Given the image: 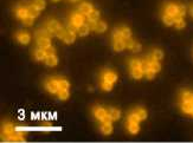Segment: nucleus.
Masks as SVG:
<instances>
[{
	"mask_svg": "<svg viewBox=\"0 0 193 143\" xmlns=\"http://www.w3.org/2000/svg\"><path fill=\"white\" fill-rule=\"evenodd\" d=\"M45 88L50 94H57L59 91V84H58V79H49L45 83Z\"/></svg>",
	"mask_w": 193,
	"mask_h": 143,
	"instance_id": "obj_1",
	"label": "nucleus"
},
{
	"mask_svg": "<svg viewBox=\"0 0 193 143\" xmlns=\"http://www.w3.org/2000/svg\"><path fill=\"white\" fill-rule=\"evenodd\" d=\"M102 80H107V82H110V83H115L118 80V75L110 70H107L102 73Z\"/></svg>",
	"mask_w": 193,
	"mask_h": 143,
	"instance_id": "obj_2",
	"label": "nucleus"
},
{
	"mask_svg": "<svg viewBox=\"0 0 193 143\" xmlns=\"http://www.w3.org/2000/svg\"><path fill=\"white\" fill-rule=\"evenodd\" d=\"M71 24H74L75 26H81V25H83L84 24V14H82V13H74L72 15H71Z\"/></svg>",
	"mask_w": 193,
	"mask_h": 143,
	"instance_id": "obj_3",
	"label": "nucleus"
},
{
	"mask_svg": "<svg viewBox=\"0 0 193 143\" xmlns=\"http://www.w3.org/2000/svg\"><path fill=\"white\" fill-rule=\"evenodd\" d=\"M17 40L23 45H26L30 43V40H31V37H30V34L27 32H25V31H22V32H18L17 33Z\"/></svg>",
	"mask_w": 193,
	"mask_h": 143,
	"instance_id": "obj_4",
	"label": "nucleus"
},
{
	"mask_svg": "<svg viewBox=\"0 0 193 143\" xmlns=\"http://www.w3.org/2000/svg\"><path fill=\"white\" fill-rule=\"evenodd\" d=\"M2 134L6 135V136H7V140H9V137H11V136H13V135L16 134L14 125L11 124V123H6V124L2 127ZM7 140H6V142H7Z\"/></svg>",
	"mask_w": 193,
	"mask_h": 143,
	"instance_id": "obj_5",
	"label": "nucleus"
},
{
	"mask_svg": "<svg viewBox=\"0 0 193 143\" xmlns=\"http://www.w3.org/2000/svg\"><path fill=\"white\" fill-rule=\"evenodd\" d=\"M147 60H148V63H149L150 70H153V71H155V72H159L161 70V64L159 63V60L154 59V58L152 57V55L147 57Z\"/></svg>",
	"mask_w": 193,
	"mask_h": 143,
	"instance_id": "obj_6",
	"label": "nucleus"
},
{
	"mask_svg": "<svg viewBox=\"0 0 193 143\" xmlns=\"http://www.w3.org/2000/svg\"><path fill=\"white\" fill-rule=\"evenodd\" d=\"M107 114H108V111L106 110V109H103L102 107H95V108H94V116L96 117L98 121H101Z\"/></svg>",
	"mask_w": 193,
	"mask_h": 143,
	"instance_id": "obj_7",
	"label": "nucleus"
},
{
	"mask_svg": "<svg viewBox=\"0 0 193 143\" xmlns=\"http://www.w3.org/2000/svg\"><path fill=\"white\" fill-rule=\"evenodd\" d=\"M93 10H94V7H93V5L90 2H82L81 6H79V12L82 14H84V15H88Z\"/></svg>",
	"mask_w": 193,
	"mask_h": 143,
	"instance_id": "obj_8",
	"label": "nucleus"
},
{
	"mask_svg": "<svg viewBox=\"0 0 193 143\" xmlns=\"http://www.w3.org/2000/svg\"><path fill=\"white\" fill-rule=\"evenodd\" d=\"M62 40L64 42L65 44H72V43L76 40V33L71 32V31H69V30H66V33H65L64 38H63Z\"/></svg>",
	"mask_w": 193,
	"mask_h": 143,
	"instance_id": "obj_9",
	"label": "nucleus"
},
{
	"mask_svg": "<svg viewBox=\"0 0 193 143\" xmlns=\"http://www.w3.org/2000/svg\"><path fill=\"white\" fill-rule=\"evenodd\" d=\"M51 36H54V34L50 32L47 29L38 30L37 32L34 33V37H36V39H40V38H50Z\"/></svg>",
	"mask_w": 193,
	"mask_h": 143,
	"instance_id": "obj_10",
	"label": "nucleus"
},
{
	"mask_svg": "<svg viewBox=\"0 0 193 143\" xmlns=\"http://www.w3.org/2000/svg\"><path fill=\"white\" fill-rule=\"evenodd\" d=\"M59 27H61V25H59V22H57V20H50V22H47V24H46V29L52 33L54 36Z\"/></svg>",
	"mask_w": 193,
	"mask_h": 143,
	"instance_id": "obj_11",
	"label": "nucleus"
},
{
	"mask_svg": "<svg viewBox=\"0 0 193 143\" xmlns=\"http://www.w3.org/2000/svg\"><path fill=\"white\" fill-rule=\"evenodd\" d=\"M180 107H181V110L185 114H191L193 110V104L191 100H182Z\"/></svg>",
	"mask_w": 193,
	"mask_h": 143,
	"instance_id": "obj_12",
	"label": "nucleus"
},
{
	"mask_svg": "<svg viewBox=\"0 0 193 143\" xmlns=\"http://www.w3.org/2000/svg\"><path fill=\"white\" fill-rule=\"evenodd\" d=\"M165 13H166V14H170L172 17L177 15V13H178V5L168 4V5L165 7Z\"/></svg>",
	"mask_w": 193,
	"mask_h": 143,
	"instance_id": "obj_13",
	"label": "nucleus"
},
{
	"mask_svg": "<svg viewBox=\"0 0 193 143\" xmlns=\"http://www.w3.org/2000/svg\"><path fill=\"white\" fill-rule=\"evenodd\" d=\"M37 45L39 49L45 50L46 47L51 46V40H50V38H40V39H37Z\"/></svg>",
	"mask_w": 193,
	"mask_h": 143,
	"instance_id": "obj_14",
	"label": "nucleus"
},
{
	"mask_svg": "<svg viewBox=\"0 0 193 143\" xmlns=\"http://www.w3.org/2000/svg\"><path fill=\"white\" fill-rule=\"evenodd\" d=\"M89 32H90V29L88 27L86 24H83V25L78 26V29H77V34L79 37H86V36L89 34Z\"/></svg>",
	"mask_w": 193,
	"mask_h": 143,
	"instance_id": "obj_15",
	"label": "nucleus"
},
{
	"mask_svg": "<svg viewBox=\"0 0 193 143\" xmlns=\"http://www.w3.org/2000/svg\"><path fill=\"white\" fill-rule=\"evenodd\" d=\"M16 15H17V18H19V19H25L27 15H29V12H27V7H19V9H17L16 10Z\"/></svg>",
	"mask_w": 193,
	"mask_h": 143,
	"instance_id": "obj_16",
	"label": "nucleus"
},
{
	"mask_svg": "<svg viewBox=\"0 0 193 143\" xmlns=\"http://www.w3.org/2000/svg\"><path fill=\"white\" fill-rule=\"evenodd\" d=\"M130 75H132V77L134 79H141L143 77L145 72L140 67H136V69H130Z\"/></svg>",
	"mask_w": 193,
	"mask_h": 143,
	"instance_id": "obj_17",
	"label": "nucleus"
},
{
	"mask_svg": "<svg viewBox=\"0 0 193 143\" xmlns=\"http://www.w3.org/2000/svg\"><path fill=\"white\" fill-rule=\"evenodd\" d=\"M45 64L47 66H56L58 64V58L56 57V55L54 56H47L46 58H45Z\"/></svg>",
	"mask_w": 193,
	"mask_h": 143,
	"instance_id": "obj_18",
	"label": "nucleus"
},
{
	"mask_svg": "<svg viewBox=\"0 0 193 143\" xmlns=\"http://www.w3.org/2000/svg\"><path fill=\"white\" fill-rule=\"evenodd\" d=\"M101 131H102V134H104V135H110L113 132V125H111V123H102Z\"/></svg>",
	"mask_w": 193,
	"mask_h": 143,
	"instance_id": "obj_19",
	"label": "nucleus"
},
{
	"mask_svg": "<svg viewBox=\"0 0 193 143\" xmlns=\"http://www.w3.org/2000/svg\"><path fill=\"white\" fill-rule=\"evenodd\" d=\"M107 30V24L104 22H101V20H97L96 26H95V32L97 33H103Z\"/></svg>",
	"mask_w": 193,
	"mask_h": 143,
	"instance_id": "obj_20",
	"label": "nucleus"
},
{
	"mask_svg": "<svg viewBox=\"0 0 193 143\" xmlns=\"http://www.w3.org/2000/svg\"><path fill=\"white\" fill-rule=\"evenodd\" d=\"M108 111V114L110 115V117L113 118V121H118V118L121 117V112H120V110H118V109H115V108H110Z\"/></svg>",
	"mask_w": 193,
	"mask_h": 143,
	"instance_id": "obj_21",
	"label": "nucleus"
},
{
	"mask_svg": "<svg viewBox=\"0 0 193 143\" xmlns=\"http://www.w3.org/2000/svg\"><path fill=\"white\" fill-rule=\"evenodd\" d=\"M113 49H114V51H116V52H121V51H123V50L126 49V46H125V43H123V40L113 42Z\"/></svg>",
	"mask_w": 193,
	"mask_h": 143,
	"instance_id": "obj_22",
	"label": "nucleus"
},
{
	"mask_svg": "<svg viewBox=\"0 0 193 143\" xmlns=\"http://www.w3.org/2000/svg\"><path fill=\"white\" fill-rule=\"evenodd\" d=\"M118 30H120V32H121V34H122L123 39L132 38V31H130L129 27H127V26H122V27H120Z\"/></svg>",
	"mask_w": 193,
	"mask_h": 143,
	"instance_id": "obj_23",
	"label": "nucleus"
},
{
	"mask_svg": "<svg viewBox=\"0 0 193 143\" xmlns=\"http://www.w3.org/2000/svg\"><path fill=\"white\" fill-rule=\"evenodd\" d=\"M27 12H29V15H30V17H32V18H37V17H38V15H39V10H38V9H37V7H36V6H34V5H31V6H29V7H27Z\"/></svg>",
	"mask_w": 193,
	"mask_h": 143,
	"instance_id": "obj_24",
	"label": "nucleus"
},
{
	"mask_svg": "<svg viewBox=\"0 0 193 143\" xmlns=\"http://www.w3.org/2000/svg\"><path fill=\"white\" fill-rule=\"evenodd\" d=\"M34 57H36V59H37V60H45V58H46L45 50H43V49H38V50H36V52H34Z\"/></svg>",
	"mask_w": 193,
	"mask_h": 143,
	"instance_id": "obj_25",
	"label": "nucleus"
},
{
	"mask_svg": "<svg viewBox=\"0 0 193 143\" xmlns=\"http://www.w3.org/2000/svg\"><path fill=\"white\" fill-rule=\"evenodd\" d=\"M134 112L139 116L140 121H143V120H146L147 118V111L145 110V109H142V108H136Z\"/></svg>",
	"mask_w": 193,
	"mask_h": 143,
	"instance_id": "obj_26",
	"label": "nucleus"
},
{
	"mask_svg": "<svg viewBox=\"0 0 193 143\" xmlns=\"http://www.w3.org/2000/svg\"><path fill=\"white\" fill-rule=\"evenodd\" d=\"M88 20H93V22H97L98 19H100V11H97V10H93V11L90 12L88 15Z\"/></svg>",
	"mask_w": 193,
	"mask_h": 143,
	"instance_id": "obj_27",
	"label": "nucleus"
},
{
	"mask_svg": "<svg viewBox=\"0 0 193 143\" xmlns=\"http://www.w3.org/2000/svg\"><path fill=\"white\" fill-rule=\"evenodd\" d=\"M162 22H163V24L165 25H167V26H172L173 24H174V18L172 17V15H170V14H163L162 15Z\"/></svg>",
	"mask_w": 193,
	"mask_h": 143,
	"instance_id": "obj_28",
	"label": "nucleus"
},
{
	"mask_svg": "<svg viewBox=\"0 0 193 143\" xmlns=\"http://www.w3.org/2000/svg\"><path fill=\"white\" fill-rule=\"evenodd\" d=\"M140 130V127H139V123H128V131L133 135L138 134Z\"/></svg>",
	"mask_w": 193,
	"mask_h": 143,
	"instance_id": "obj_29",
	"label": "nucleus"
},
{
	"mask_svg": "<svg viewBox=\"0 0 193 143\" xmlns=\"http://www.w3.org/2000/svg\"><path fill=\"white\" fill-rule=\"evenodd\" d=\"M57 95H58V98L62 99V100L68 99V98H69V96H70V94H69V89H65V90H59V91L57 92Z\"/></svg>",
	"mask_w": 193,
	"mask_h": 143,
	"instance_id": "obj_30",
	"label": "nucleus"
},
{
	"mask_svg": "<svg viewBox=\"0 0 193 143\" xmlns=\"http://www.w3.org/2000/svg\"><path fill=\"white\" fill-rule=\"evenodd\" d=\"M152 57L154 58V59H156V60H161L162 58H163V52L159 50V49H155L153 52H152Z\"/></svg>",
	"mask_w": 193,
	"mask_h": 143,
	"instance_id": "obj_31",
	"label": "nucleus"
},
{
	"mask_svg": "<svg viewBox=\"0 0 193 143\" xmlns=\"http://www.w3.org/2000/svg\"><path fill=\"white\" fill-rule=\"evenodd\" d=\"M101 88H102V90H104V91H111L113 83L107 82V80H102V82H101Z\"/></svg>",
	"mask_w": 193,
	"mask_h": 143,
	"instance_id": "obj_32",
	"label": "nucleus"
},
{
	"mask_svg": "<svg viewBox=\"0 0 193 143\" xmlns=\"http://www.w3.org/2000/svg\"><path fill=\"white\" fill-rule=\"evenodd\" d=\"M58 84H59V90H65L70 88V83L66 79H58Z\"/></svg>",
	"mask_w": 193,
	"mask_h": 143,
	"instance_id": "obj_33",
	"label": "nucleus"
},
{
	"mask_svg": "<svg viewBox=\"0 0 193 143\" xmlns=\"http://www.w3.org/2000/svg\"><path fill=\"white\" fill-rule=\"evenodd\" d=\"M33 5L39 10V11H42L45 9V6H46V4H45V1L44 0H34L33 1Z\"/></svg>",
	"mask_w": 193,
	"mask_h": 143,
	"instance_id": "obj_34",
	"label": "nucleus"
},
{
	"mask_svg": "<svg viewBox=\"0 0 193 143\" xmlns=\"http://www.w3.org/2000/svg\"><path fill=\"white\" fill-rule=\"evenodd\" d=\"M118 40H123V37L120 32V30L116 29L114 32H113V42H118Z\"/></svg>",
	"mask_w": 193,
	"mask_h": 143,
	"instance_id": "obj_35",
	"label": "nucleus"
},
{
	"mask_svg": "<svg viewBox=\"0 0 193 143\" xmlns=\"http://www.w3.org/2000/svg\"><path fill=\"white\" fill-rule=\"evenodd\" d=\"M139 122H140L139 116H138L135 112H132V114H129L128 123H139Z\"/></svg>",
	"mask_w": 193,
	"mask_h": 143,
	"instance_id": "obj_36",
	"label": "nucleus"
},
{
	"mask_svg": "<svg viewBox=\"0 0 193 143\" xmlns=\"http://www.w3.org/2000/svg\"><path fill=\"white\" fill-rule=\"evenodd\" d=\"M193 97V94L190 91H182L181 94V99L182 100H191Z\"/></svg>",
	"mask_w": 193,
	"mask_h": 143,
	"instance_id": "obj_37",
	"label": "nucleus"
},
{
	"mask_svg": "<svg viewBox=\"0 0 193 143\" xmlns=\"http://www.w3.org/2000/svg\"><path fill=\"white\" fill-rule=\"evenodd\" d=\"M140 69H141L143 72H146V71L149 69V63H148L147 58H146V59H143V60H141V65H140Z\"/></svg>",
	"mask_w": 193,
	"mask_h": 143,
	"instance_id": "obj_38",
	"label": "nucleus"
},
{
	"mask_svg": "<svg viewBox=\"0 0 193 143\" xmlns=\"http://www.w3.org/2000/svg\"><path fill=\"white\" fill-rule=\"evenodd\" d=\"M65 33H66V30L62 29V27H59V29L56 31L54 36H56V37H58L59 39H63V38H64V36H65Z\"/></svg>",
	"mask_w": 193,
	"mask_h": 143,
	"instance_id": "obj_39",
	"label": "nucleus"
},
{
	"mask_svg": "<svg viewBox=\"0 0 193 143\" xmlns=\"http://www.w3.org/2000/svg\"><path fill=\"white\" fill-rule=\"evenodd\" d=\"M140 65H141V60H139V59H132L129 63L130 69H136V67H140Z\"/></svg>",
	"mask_w": 193,
	"mask_h": 143,
	"instance_id": "obj_40",
	"label": "nucleus"
},
{
	"mask_svg": "<svg viewBox=\"0 0 193 143\" xmlns=\"http://www.w3.org/2000/svg\"><path fill=\"white\" fill-rule=\"evenodd\" d=\"M123 43H125V46L127 47V49H130L132 50V47H133V45H134V40L132 39V38H127V39H123Z\"/></svg>",
	"mask_w": 193,
	"mask_h": 143,
	"instance_id": "obj_41",
	"label": "nucleus"
},
{
	"mask_svg": "<svg viewBox=\"0 0 193 143\" xmlns=\"http://www.w3.org/2000/svg\"><path fill=\"white\" fill-rule=\"evenodd\" d=\"M34 22V18L32 17H30V15H27L25 19H23V22H24V25H26V26H31Z\"/></svg>",
	"mask_w": 193,
	"mask_h": 143,
	"instance_id": "obj_42",
	"label": "nucleus"
},
{
	"mask_svg": "<svg viewBox=\"0 0 193 143\" xmlns=\"http://www.w3.org/2000/svg\"><path fill=\"white\" fill-rule=\"evenodd\" d=\"M155 71H153V70H150V69H148L146 72H145V76H146V78L147 79H153V78L155 77Z\"/></svg>",
	"mask_w": 193,
	"mask_h": 143,
	"instance_id": "obj_43",
	"label": "nucleus"
},
{
	"mask_svg": "<svg viewBox=\"0 0 193 143\" xmlns=\"http://www.w3.org/2000/svg\"><path fill=\"white\" fill-rule=\"evenodd\" d=\"M174 26H175V29H177V30H182V29L186 26V22H185V20L182 19V20H180V22H174Z\"/></svg>",
	"mask_w": 193,
	"mask_h": 143,
	"instance_id": "obj_44",
	"label": "nucleus"
},
{
	"mask_svg": "<svg viewBox=\"0 0 193 143\" xmlns=\"http://www.w3.org/2000/svg\"><path fill=\"white\" fill-rule=\"evenodd\" d=\"M177 14H179V15H181V17H185V14H186V9H185L184 5H178V13H177Z\"/></svg>",
	"mask_w": 193,
	"mask_h": 143,
	"instance_id": "obj_45",
	"label": "nucleus"
},
{
	"mask_svg": "<svg viewBox=\"0 0 193 143\" xmlns=\"http://www.w3.org/2000/svg\"><path fill=\"white\" fill-rule=\"evenodd\" d=\"M141 49H142L141 44L138 43V42H135L134 45H133V47H132V51H133V52H140V51H141Z\"/></svg>",
	"mask_w": 193,
	"mask_h": 143,
	"instance_id": "obj_46",
	"label": "nucleus"
},
{
	"mask_svg": "<svg viewBox=\"0 0 193 143\" xmlns=\"http://www.w3.org/2000/svg\"><path fill=\"white\" fill-rule=\"evenodd\" d=\"M45 53H46V57L47 56H54L56 53V50H54L52 46H49V47L45 49Z\"/></svg>",
	"mask_w": 193,
	"mask_h": 143,
	"instance_id": "obj_47",
	"label": "nucleus"
},
{
	"mask_svg": "<svg viewBox=\"0 0 193 143\" xmlns=\"http://www.w3.org/2000/svg\"><path fill=\"white\" fill-rule=\"evenodd\" d=\"M111 121H113V118L110 117V115H109V114H107V115H106V116L101 120L102 123H111Z\"/></svg>",
	"mask_w": 193,
	"mask_h": 143,
	"instance_id": "obj_48",
	"label": "nucleus"
},
{
	"mask_svg": "<svg viewBox=\"0 0 193 143\" xmlns=\"http://www.w3.org/2000/svg\"><path fill=\"white\" fill-rule=\"evenodd\" d=\"M88 27L90 29V31H95V26H96V22H93V20H89L88 22Z\"/></svg>",
	"mask_w": 193,
	"mask_h": 143,
	"instance_id": "obj_49",
	"label": "nucleus"
},
{
	"mask_svg": "<svg viewBox=\"0 0 193 143\" xmlns=\"http://www.w3.org/2000/svg\"><path fill=\"white\" fill-rule=\"evenodd\" d=\"M173 18H174V22H180V20H182V19H184V17H181V15H179V14H177V15H174Z\"/></svg>",
	"mask_w": 193,
	"mask_h": 143,
	"instance_id": "obj_50",
	"label": "nucleus"
},
{
	"mask_svg": "<svg viewBox=\"0 0 193 143\" xmlns=\"http://www.w3.org/2000/svg\"><path fill=\"white\" fill-rule=\"evenodd\" d=\"M190 13H191V15L193 17V6L191 7V10H190Z\"/></svg>",
	"mask_w": 193,
	"mask_h": 143,
	"instance_id": "obj_51",
	"label": "nucleus"
},
{
	"mask_svg": "<svg viewBox=\"0 0 193 143\" xmlns=\"http://www.w3.org/2000/svg\"><path fill=\"white\" fill-rule=\"evenodd\" d=\"M70 1H78V0H70Z\"/></svg>",
	"mask_w": 193,
	"mask_h": 143,
	"instance_id": "obj_52",
	"label": "nucleus"
},
{
	"mask_svg": "<svg viewBox=\"0 0 193 143\" xmlns=\"http://www.w3.org/2000/svg\"><path fill=\"white\" fill-rule=\"evenodd\" d=\"M191 102H192V104H193V97H192V99H191Z\"/></svg>",
	"mask_w": 193,
	"mask_h": 143,
	"instance_id": "obj_53",
	"label": "nucleus"
},
{
	"mask_svg": "<svg viewBox=\"0 0 193 143\" xmlns=\"http://www.w3.org/2000/svg\"><path fill=\"white\" fill-rule=\"evenodd\" d=\"M191 115H192V116H193V110H192V112H191Z\"/></svg>",
	"mask_w": 193,
	"mask_h": 143,
	"instance_id": "obj_54",
	"label": "nucleus"
},
{
	"mask_svg": "<svg viewBox=\"0 0 193 143\" xmlns=\"http://www.w3.org/2000/svg\"><path fill=\"white\" fill-rule=\"evenodd\" d=\"M52 1H58V0H52Z\"/></svg>",
	"mask_w": 193,
	"mask_h": 143,
	"instance_id": "obj_55",
	"label": "nucleus"
}]
</instances>
